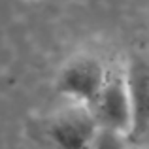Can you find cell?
<instances>
[{"label": "cell", "instance_id": "cell-1", "mask_svg": "<svg viewBox=\"0 0 149 149\" xmlns=\"http://www.w3.org/2000/svg\"><path fill=\"white\" fill-rule=\"evenodd\" d=\"M98 127L89 106L68 100L38 123L36 138L44 149H89Z\"/></svg>", "mask_w": 149, "mask_h": 149}, {"label": "cell", "instance_id": "cell-2", "mask_svg": "<svg viewBox=\"0 0 149 149\" xmlns=\"http://www.w3.org/2000/svg\"><path fill=\"white\" fill-rule=\"evenodd\" d=\"M91 109L100 127L113 128L128 136L132 134L134 106L127 77V66H108L106 81Z\"/></svg>", "mask_w": 149, "mask_h": 149}, {"label": "cell", "instance_id": "cell-3", "mask_svg": "<svg viewBox=\"0 0 149 149\" xmlns=\"http://www.w3.org/2000/svg\"><path fill=\"white\" fill-rule=\"evenodd\" d=\"M108 76V64L96 55L79 53L66 61L57 74V91L66 100L91 108Z\"/></svg>", "mask_w": 149, "mask_h": 149}, {"label": "cell", "instance_id": "cell-4", "mask_svg": "<svg viewBox=\"0 0 149 149\" xmlns=\"http://www.w3.org/2000/svg\"><path fill=\"white\" fill-rule=\"evenodd\" d=\"M127 77L134 106L130 140L149 136V55H134L127 62Z\"/></svg>", "mask_w": 149, "mask_h": 149}, {"label": "cell", "instance_id": "cell-5", "mask_svg": "<svg viewBox=\"0 0 149 149\" xmlns=\"http://www.w3.org/2000/svg\"><path fill=\"white\" fill-rule=\"evenodd\" d=\"M128 143H130L128 134L113 130V128L98 127L89 149H128Z\"/></svg>", "mask_w": 149, "mask_h": 149}]
</instances>
